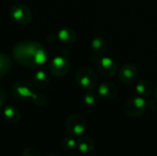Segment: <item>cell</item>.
<instances>
[{"mask_svg":"<svg viewBox=\"0 0 157 156\" xmlns=\"http://www.w3.org/2000/svg\"><path fill=\"white\" fill-rule=\"evenodd\" d=\"M13 54L16 61L25 66L41 64L47 59L44 49L40 44L31 41H25L17 45Z\"/></svg>","mask_w":157,"mask_h":156,"instance_id":"obj_1","label":"cell"},{"mask_svg":"<svg viewBox=\"0 0 157 156\" xmlns=\"http://www.w3.org/2000/svg\"><path fill=\"white\" fill-rule=\"evenodd\" d=\"M75 80L82 88L92 90L98 84V75L92 69L88 67H81L75 74Z\"/></svg>","mask_w":157,"mask_h":156,"instance_id":"obj_2","label":"cell"},{"mask_svg":"<svg viewBox=\"0 0 157 156\" xmlns=\"http://www.w3.org/2000/svg\"><path fill=\"white\" fill-rule=\"evenodd\" d=\"M147 102L142 97H136L129 99L124 106L125 113L132 118H138L145 113Z\"/></svg>","mask_w":157,"mask_h":156,"instance_id":"obj_3","label":"cell"},{"mask_svg":"<svg viewBox=\"0 0 157 156\" xmlns=\"http://www.w3.org/2000/svg\"><path fill=\"white\" fill-rule=\"evenodd\" d=\"M86 120L80 114L70 115L65 122L69 133L73 136H81L86 130Z\"/></svg>","mask_w":157,"mask_h":156,"instance_id":"obj_4","label":"cell"},{"mask_svg":"<svg viewBox=\"0 0 157 156\" xmlns=\"http://www.w3.org/2000/svg\"><path fill=\"white\" fill-rule=\"evenodd\" d=\"M10 16L12 19L17 24L26 25L30 22L32 18V12L27 6L22 4H17L11 6Z\"/></svg>","mask_w":157,"mask_h":156,"instance_id":"obj_5","label":"cell"},{"mask_svg":"<svg viewBox=\"0 0 157 156\" xmlns=\"http://www.w3.org/2000/svg\"><path fill=\"white\" fill-rule=\"evenodd\" d=\"M96 63L98 72L105 77H112L117 73L118 70L117 63L110 58L106 57V58L98 59Z\"/></svg>","mask_w":157,"mask_h":156,"instance_id":"obj_6","label":"cell"},{"mask_svg":"<svg viewBox=\"0 0 157 156\" xmlns=\"http://www.w3.org/2000/svg\"><path fill=\"white\" fill-rule=\"evenodd\" d=\"M70 69V64L68 61L63 57L54 58L50 64V71L55 76L65 75Z\"/></svg>","mask_w":157,"mask_h":156,"instance_id":"obj_7","label":"cell"},{"mask_svg":"<svg viewBox=\"0 0 157 156\" xmlns=\"http://www.w3.org/2000/svg\"><path fill=\"white\" fill-rule=\"evenodd\" d=\"M119 79L122 83H132L138 75V69L132 63H127L121 67L119 71Z\"/></svg>","mask_w":157,"mask_h":156,"instance_id":"obj_8","label":"cell"},{"mask_svg":"<svg viewBox=\"0 0 157 156\" xmlns=\"http://www.w3.org/2000/svg\"><path fill=\"white\" fill-rule=\"evenodd\" d=\"M32 90L33 88L31 85L27 81H18L13 86L12 88L13 95L17 98H22V99L28 98L29 97H33Z\"/></svg>","mask_w":157,"mask_h":156,"instance_id":"obj_9","label":"cell"},{"mask_svg":"<svg viewBox=\"0 0 157 156\" xmlns=\"http://www.w3.org/2000/svg\"><path fill=\"white\" fill-rule=\"evenodd\" d=\"M98 92V95L102 98L112 99L117 97L119 90L115 84L110 83V82H105L99 86Z\"/></svg>","mask_w":157,"mask_h":156,"instance_id":"obj_10","label":"cell"},{"mask_svg":"<svg viewBox=\"0 0 157 156\" xmlns=\"http://www.w3.org/2000/svg\"><path fill=\"white\" fill-rule=\"evenodd\" d=\"M95 146L94 141L87 136H80L76 141V148L82 154H89Z\"/></svg>","mask_w":157,"mask_h":156,"instance_id":"obj_11","label":"cell"},{"mask_svg":"<svg viewBox=\"0 0 157 156\" xmlns=\"http://www.w3.org/2000/svg\"><path fill=\"white\" fill-rule=\"evenodd\" d=\"M154 86L150 81L147 80H142L136 85V92L139 95V97H149L154 93Z\"/></svg>","mask_w":157,"mask_h":156,"instance_id":"obj_12","label":"cell"},{"mask_svg":"<svg viewBox=\"0 0 157 156\" xmlns=\"http://www.w3.org/2000/svg\"><path fill=\"white\" fill-rule=\"evenodd\" d=\"M4 118L9 124H16L20 120L19 111L12 106H7L4 109Z\"/></svg>","mask_w":157,"mask_h":156,"instance_id":"obj_13","label":"cell"},{"mask_svg":"<svg viewBox=\"0 0 157 156\" xmlns=\"http://www.w3.org/2000/svg\"><path fill=\"white\" fill-rule=\"evenodd\" d=\"M91 48L97 54H103L108 49V40L104 37H96L91 42Z\"/></svg>","mask_w":157,"mask_h":156,"instance_id":"obj_14","label":"cell"},{"mask_svg":"<svg viewBox=\"0 0 157 156\" xmlns=\"http://www.w3.org/2000/svg\"><path fill=\"white\" fill-rule=\"evenodd\" d=\"M58 38L61 41H63L65 44H71L75 40V33L74 30L70 29H61L58 33Z\"/></svg>","mask_w":157,"mask_h":156,"instance_id":"obj_15","label":"cell"},{"mask_svg":"<svg viewBox=\"0 0 157 156\" xmlns=\"http://www.w3.org/2000/svg\"><path fill=\"white\" fill-rule=\"evenodd\" d=\"M33 82H34L35 87H37L38 89H42L47 86L49 83V78L46 73L42 71H39L37 74H35L33 77Z\"/></svg>","mask_w":157,"mask_h":156,"instance_id":"obj_16","label":"cell"},{"mask_svg":"<svg viewBox=\"0 0 157 156\" xmlns=\"http://www.w3.org/2000/svg\"><path fill=\"white\" fill-rule=\"evenodd\" d=\"M11 61L9 57L4 53H0V78H2L10 69Z\"/></svg>","mask_w":157,"mask_h":156,"instance_id":"obj_17","label":"cell"},{"mask_svg":"<svg viewBox=\"0 0 157 156\" xmlns=\"http://www.w3.org/2000/svg\"><path fill=\"white\" fill-rule=\"evenodd\" d=\"M75 136H66L64 137L62 142H61V147L63 150L66 151V152H70L72 150H74L75 148H76V141L75 138Z\"/></svg>","mask_w":157,"mask_h":156,"instance_id":"obj_18","label":"cell"},{"mask_svg":"<svg viewBox=\"0 0 157 156\" xmlns=\"http://www.w3.org/2000/svg\"><path fill=\"white\" fill-rule=\"evenodd\" d=\"M84 101L87 106L94 107L98 103V96L92 90H87L84 96Z\"/></svg>","mask_w":157,"mask_h":156,"instance_id":"obj_19","label":"cell"},{"mask_svg":"<svg viewBox=\"0 0 157 156\" xmlns=\"http://www.w3.org/2000/svg\"><path fill=\"white\" fill-rule=\"evenodd\" d=\"M22 156H40V154L37 149L29 147V148H26L22 152Z\"/></svg>","mask_w":157,"mask_h":156,"instance_id":"obj_20","label":"cell"},{"mask_svg":"<svg viewBox=\"0 0 157 156\" xmlns=\"http://www.w3.org/2000/svg\"><path fill=\"white\" fill-rule=\"evenodd\" d=\"M33 101L36 105L38 106H42L45 104L46 102V98L43 95L41 94H36V95H33Z\"/></svg>","mask_w":157,"mask_h":156,"instance_id":"obj_21","label":"cell"},{"mask_svg":"<svg viewBox=\"0 0 157 156\" xmlns=\"http://www.w3.org/2000/svg\"><path fill=\"white\" fill-rule=\"evenodd\" d=\"M6 100V95L5 90H3L2 88H0V108L4 107L5 103Z\"/></svg>","mask_w":157,"mask_h":156,"instance_id":"obj_22","label":"cell"},{"mask_svg":"<svg viewBox=\"0 0 157 156\" xmlns=\"http://www.w3.org/2000/svg\"><path fill=\"white\" fill-rule=\"evenodd\" d=\"M154 94H155V97L157 98V86L155 88V90H154Z\"/></svg>","mask_w":157,"mask_h":156,"instance_id":"obj_23","label":"cell"},{"mask_svg":"<svg viewBox=\"0 0 157 156\" xmlns=\"http://www.w3.org/2000/svg\"><path fill=\"white\" fill-rule=\"evenodd\" d=\"M49 156H60V155H56V154H52V155H49Z\"/></svg>","mask_w":157,"mask_h":156,"instance_id":"obj_24","label":"cell"}]
</instances>
